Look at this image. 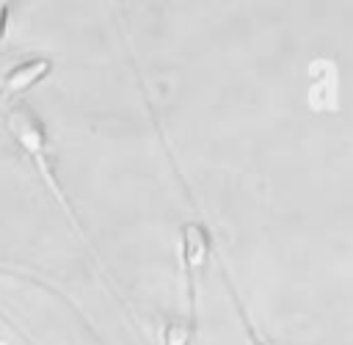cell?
<instances>
[{"label": "cell", "mask_w": 353, "mask_h": 345, "mask_svg": "<svg viewBox=\"0 0 353 345\" xmlns=\"http://www.w3.org/2000/svg\"><path fill=\"white\" fill-rule=\"evenodd\" d=\"M190 323H168L165 326V345H188Z\"/></svg>", "instance_id": "4"}, {"label": "cell", "mask_w": 353, "mask_h": 345, "mask_svg": "<svg viewBox=\"0 0 353 345\" xmlns=\"http://www.w3.org/2000/svg\"><path fill=\"white\" fill-rule=\"evenodd\" d=\"M6 127L11 132V138L19 144V149L28 155V160L33 163V168L39 171V177L47 182V188L55 193V199L61 201V207L69 213V221L72 226L83 235L80 229V221H77V213L72 210L69 204V196L63 193L61 182H58V155L50 144V135H47V127L41 121V116L28 105V102H17L8 113H6Z\"/></svg>", "instance_id": "1"}, {"label": "cell", "mask_w": 353, "mask_h": 345, "mask_svg": "<svg viewBox=\"0 0 353 345\" xmlns=\"http://www.w3.org/2000/svg\"><path fill=\"white\" fill-rule=\"evenodd\" d=\"M0 345H6V342H3V339H0Z\"/></svg>", "instance_id": "6"}, {"label": "cell", "mask_w": 353, "mask_h": 345, "mask_svg": "<svg viewBox=\"0 0 353 345\" xmlns=\"http://www.w3.org/2000/svg\"><path fill=\"white\" fill-rule=\"evenodd\" d=\"M210 251V235L201 224L196 221H185L179 226V265H182V273H185V284H188V295H190V306H196V282H193V273L196 268H201L204 257Z\"/></svg>", "instance_id": "2"}, {"label": "cell", "mask_w": 353, "mask_h": 345, "mask_svg": "<svg viewBox=\"0 0 353 345\" xmlns=\"http://www.w3.org/2000/svg\"><path fill=\"white\" fill-rule=\"evenodd\" d=\"M6 28H8V3L0 0V39L6 36Z\"/></svg>", "instance_id": "5"}, {"label": "cell", "mask_w": 353, "mask_h": 345, "mask_svg": "<svg viewBox=\"0 0 353 345\" xmlns=\"http://www.w3.org/2000/svg\"><path fill=\"white\" fill-rule=\"evenodd\" d=\"M50 69H52V61H50V58H41V55L14 63V66L0 77V102H8V99L22 97V91H28V88L36 86L41 77H47Z\"/></svg>", "instance_id": "3"}]
</instances>
